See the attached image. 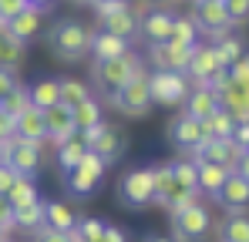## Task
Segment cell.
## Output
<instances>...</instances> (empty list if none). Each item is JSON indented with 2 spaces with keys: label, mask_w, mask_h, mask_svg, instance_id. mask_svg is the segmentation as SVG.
Returning <instances> with one entry per match:
<instances>
[{
  "label": "cell",
  "mask_w": 249,
  "mask_h": 242,
  "mask_svg": "<svg viewBox=\"0 0 249 242\" xmlns=\"http://www.w3.org/2000/svg\"><path fill=\"white\" fill-rule=\"evenodd\" d=\"M189 57H192V47H168L165 40L162 44H148V61L155 64V71H178V74H185Z\"/></svg>",
  "instance_id": "obj_14"
},
{
  "label": "cell",
  "mask_w": 249,
  "mask_h": 242,
  "mask_svg": "<svg viewBox=\"0 0 249 242\" xmlns=\"http://www.w3.org/2000/svg\"><path fill=\"white\" fill-rule=\"evenodd\" d=\"M27 98H31V108L47 111L57 104V78H41L34 84H27Z\"/></svg>",
  "instance_id": "obj_30"
},
{
  "label": "cell",
  "mask_w": 249,
  "mask_h": 242,
  "mask_svg": "<svg viewBox=\"0 0 249 242\" xmlns=\"http://www.w3.org/2000/svg\"><path fill=\"white\" fill-rule=\"evenodd\" d=\"M168 47H196L199 44V27L192 17H172V27L165 34Z\"/></svg>",
  "instance_id": "obj_27"
},
{
  "label": "cell",
  "mask_w": 249,
  "mask_h": 242,
  "mask_svg": "<svg viewBox=\"0 0 249 242\" xmlns=\"http://www.w3.org/2000/svg\"><path fill=\"white\" fill-rule=\"evenodd\" d=\"M168 138L178 145V148H185V152H192V148H199L202 141H206V131H202V121L192 118V115H175L172 124H168Z\"/></svg>",
  "instance_id": "obj_13"
},
{
  "label": "cell",
  "mask_w": 249,
  "mask_h": 242,
  "mask_svg": "<svg viewBox=\"0 0 249 242\" xmlns=\"http://www.w3.org/2000/svg\"><path fill=\"white\" fill-rule=\"evenodd\" d=\"M0 229L3 232H14V208H10V202L0 195Z\"/></svg>",
  "instance_id": "obj_44"
},
{
  "label": "cell",
  "mask_w": 249,
  "mask_h": 242,
  "mask_svg": "<svg viewBox=\"0 0 249 242\" xmlns=\"http://www.w3.org/2000/svg\"><path fill=\"white\" fill-rule=\"evenodd\" d=\"M14 84H20V81H17V71H10V68H0V98H3V94H7Z\"/></svg>",
  "instance_id": "obj_46"
},
{
  "label": "cell",
  "mask_w": 249,
  "mask_h": 242,
  "mask_svg": "<svg viewBox=\"0 0 249 242\" xmlns=\"http://www.w3.org/2000/svg\"><path fill=\"white\" fill-rule=\"evenodd\" d=\"M47 44L61 61H81L91 44V27L81 20H57L47 34Z\"/></svg>",
  "instance_id": "obj_2"
},
{
  "label": "cell",
  "mask_w": 249,
  "mask_h": 242,
  "mask_svg": "<svg viewBox=\"0 0 249 242\" xmlns=\"http://www.w3.org/2000/svg\"><path fill=\"white\" fill-rule=\"evenodd\" d=\"M222 10H226L229 24H243L249 17V0H222Z\"/></svg>",
  "instance_id": "obj_40"
},
{
  "label": "cell",
  "mask_w": 249,
  "mask_h": 242,
  "mask_svg": "<svg viewBox=\"0 0 249 242\" xmlns=\"http://www.w3.org/2000/svg\"><path fill=\"white\" fill-rule=\"evenodd\" d=\"M128 40L115 37V34H105V31H91V44H88V54L94 61H111V57H122L128 54Z\"/></svg>",
  "instance_id": "obj_20"
},
{
  "label": "cell",
  "mask_w": 249,
  "mask_h": 242,
  "mask_svg": "<svg viewBox=\"0 0 249 242\" xmlns=\"http://www.w3.org/2000/svg\"><path fill=\"white\" fill-rule=\"evenodd\" d=\"M27 3H34V7H41V10H47V3H51V0H27Z\"/></svg>",
  "instance_id": "obj_51"
},
{
  "label": "cell",
  "mask_w": 249,
  "mask_h": 242,
  "mask_svg": "<svg viewBox=\"0 0 249 242\" xmlns=\"http://www.w3.org/2000/svg\"><path fill=\"white\" fill-rule=\"evenodd\" d=\"M185 115H192V118L206 121L215 108H219V98H215V91L212 87H206V84H192L189 87V94H185Z\"/></svg>",
  "instance_id": "obj_23"
},
{
  "label": "cell",
  "mask_w": 249,
  "mask_h": 242,
  "mask_svg": "<svg viewBox=\"0 0 249 242\" xmlns=\"http://www.w3.org/2000/svg\"><path fill=\"white\" fill-rule=\"evenodd\" d=\"M3 199L10 202V208H17V205H27V202L41 199L34 175H17V178H14V185L7 189V195H3Z\"/></svg>",
  "instance_id": "obj_31"
},
{
  "label": "cell",
  "mask_w": 249,
  "mask_h": 242,
  "mask_svg": "<svg viewBox=\"0 0 249 242\" xmlns=\"http://www.w3.org/2000/svg\"><path fill=\"white\" fill-rule=\"evenodd\" d=\"M192 20H196L199 31L215 34V37H222L229 31V17L222 10V0H196V17Z\"/></svg>",
  "instance_id": "obj_15"
},
{
  "label": "cell",
  "mask_w": 249,
  "mask_h": 242,
  "mask_svg": "<svg viewBox=\"0 0 249 242\" xmlns=\"http://www.w3.org/2000/svg\"><path fill=\"white\" fill-rule=\"evenodd\" d=\"M14 178H17V175H14V168L0 161V195H7V189L14 185Z\"/></svg>",
  "instance_id": "obj_48"
},
{
  "label": "cell",
  "mask_w": 249,
  "mask_h": 242,
  "mask_svg": "<svg viewBox=\"0 0 249 242\" xmlns=\"http://www.w3.org/2000/svg\"><path fill=\"white\" fill-rule=\"evenodd\" d=\"M219 68H222V64H219L212 44H196V47H192V57H189V68H185V78H192L196 84H206Z\"/></svg>",
  "instance_id": "obj_16"
},
{
  "label": "cell",
  "mask_w": 249,
  "mask_h": 242,
  "mask_svg": "<svg viewBox=\"0 0 249 242\" xmlns=\"http://www.w3.org/2000/svg\"><path fill=\"white\" fill-rule=\"evenodd\" d=\"M98 20H101V31H105V34H115V37H122V40H131L138 34V14H135L128 3L111 7V10L101 14Z\"/></svg>",
  "instance_id": "obj_12"
},
{
  "label": "cell",
  "mask_w": 249,
  "mask_h": 242,
  "mask_svg": "<svg viewBox=\"0 0 249 242\" xmlns=\"http://www.w3.org/2000/svg\"><path fill=\"white\" fill-rule=\"evenodd\" d=\"M78 135L84 138L88 152H94V155L105 161V165L118 161V158L124 155V148H128V135H124L122 128L108 124V121H98L94 128H88V131H78Z\"/></svg>",
  "instance_id": "obj_3"
},
{
  "label": "cell",
  "mask_w": 249,
  "mask_h": 242,
  "mask_svg": "<svg viewBox=\"0 0 249 242\" xmlns=\"http://www.w3.org/2000/svg\"><path fill=\"white\" fill-rule=\"evenodd\" d=\"M135 74H142V61H138V54H122V57H111V61H94V68H91V84L105 94V98H111L122 84L135 78Z\"/></svg>",
  "instance_id": "obj_1"
},
{
  "label": "cell",
  "mask_w": 249,
  "mask_h": 242,
  "mask_svg": "<svg viewBox=\"0 0 249 242\" xmlns=\"http://www.w3.org/2000/svg\"><path fill=\"white\" fill-rule=\"evenodd\" d=\"M172 17H175V14H168V10H162V7H152V10L138 20L145 40H148V44H162L165 34H168V27H172Z\"/></svg>",
  "instance_id": "obj_26"
},
{
  "label": "cell",
  "mask_w": 249,
  "mask_h": 242,
  "mask_svg": "<svg viewBox=\"0 0 249 242\" xmlns=\"http://www.w3.org/2000/svg\"><path fill=\"white\" fill-rule=\"evenodd\" d=\"M71 121H74V131H88V128H94L98 121H105V115H101V104H98L94 98L81 101L78 108H71Z\"/></svg>",
  "instance_id": "obj_34"
},
{
  "label": "cell",
  "mask_w": 249,
  "mask_h": 242,
  "mask_svg": "<svg viewBox=\"0 0 249 242\" xmlns=\"http://www.w3.org/2000/svg\"><path fill=\"white\" fill-rule=\"evenodd\" d=\"M54 148H57V165H61V172L74 168V165L88 155V145H84L81 135H71V138H64V141H61V145H54Z\"/></svg>",
  "instance_id": "obj_32"
},
{
  "label": "cell",
  "mask_w": 249,
  "mask_h": 242,
  "mask_svg": "<svg viewBox=\"0 0 249 242\" xmlns=\"http://www.w3.org/2000/svg\"><path fill=\"white\" fill-rule=\"evenodd\" d=\"M78 225V215L71 212V205H64L61 199L44 202V225L41 229H51V232H71Z\"/></svg>",
  "instance_id": "obj_22"
},
{
  "label": "cell",
  "mask_w": 249,
  "mask_h": 242,
  "mask_svg": "<svg viewBox=\"0 0 249 242\" xmlns=\"http://www.w3.org/2000/svg\"><path fill=\"white\" fill-rule=\"evenodd\" d=\"M118 202L124 208H148L152 205V168H128L118 182Z\"/></svg>",
  "instance_id": "obj_8"
},
{
  "label": "cell",
  "mask_w": 249,
  "mask_h": 242,
  "mask_svg": "<svg viewBox=\"0 0 249 242\" xmlns=\"http://www.w3.org/2000/svg\"><path fill=\"white\" fill-rule=\"evenodd\" d=\"M14 138V118L0 115V141H10Z\"/></svg>",
  "instance_id": "obj_49"
},
{
  "label": "cell",
  "mask_w": 249,
  "mask_h": 242,
  "mask_svg": "<svg viewBox=\"0 0 249 242\" xmlns=\"http://www.w3.org/2000/svg\"><path fill=\"white\" fill-rule=\"evenodd\" d=\"M91 98V91H88V81L81 78H57V104L61 108H78L81 101Z\"/></svg>",
  "instance_id": "obj_28"
},
{
  "label": "cell",
  "mask_w": 249,
  "mask_h": 242,
  "mask_svg": "<svg viewBox=\"0 0 249 242\" xmlns=\"http://www.w3.org/2000/svg\"><path fill=\"white\" fill-rule=\"evenodd\" d=\"M118 3H124V0H91V7H94V14L101 17V14H108L111 7H118Z\"/></svg>",
  "instance_id": "obj_50"
},
{
  "label": "cell",
  "mask_w": 249,
  "mask_h": 242,
  "mask_svg": "<svg viewBox=\"0 0 249 242\" xmlns=\"http://www.w3.org/2000/svg\"><path fill=\"white\" fill-rule=\"evenodd\" d=\"M101 229H105L101 219H78V225H74V232H78L84 242H94L98 236H101Z\"/></svg>",
  "instance_id": "obj_41"
},
{
  "label": "cell",
  "mask_w": 249,
  "mask_h": 242,
  "mask_svg": "<svg viewBox=\"0 0 249 242\" xmlns=\"http://www.w3.org/2000/svg\"><path fill=\"white\" fill-rule=\"evenodd\" d=\"M27 108H31L27 84H14V87L0 98V115H7V118H17V115H24Z\"/></svg>",
  "instance_id": "obj_33"
},
{
  "label": "cell",
  "mask_w": 249,
  "mask_h": 242,
  "mask_svg": "<svg viewBox=\"0 0 249 242\" xmlns=\"http://www.w3.org/2000/svg\"><path fill=\"white\" fill-rule=\"evenodd\" d=\"M215 199L222 202V208H226L229 215H243V212H246V202H249V178L229 172L226 182H222V189L215 192Z\"/></svg>",
  "instance_id": "obj_11"
},
{
  "label": "cell",
  "mask_w": 249,
  "mask_h": 242,
  "mask_svg": "<svg viewBox=\"0 0 249 242\" xmlns=\"http://www.w3.org/2000/svg\"><path fill=\"white\" fill-rule=\"evenodd\" d=\"M229 81L249 87V61H246V54H243V57H236V61L229 64Z\"/></svg>",
  "instance_id": "obj_42"
},
{
  "label": "cell",
  "mask_w": 249,
  "mask_h": 242,
  "mask_svg": "<svg viewBox=\"0 0 249 242\" xmlns=\"http://www.w3.org/2000/svg\"><path fill=\"white\" fill-rule=\"evenodd\" d=\"M0 242H10V236H0Z\"/></svg>",
  "instance_id": "obj_54"
},
{
  "label": "cell",
  "mask_w": 249,
  "mask_h": 242,
  "mask_svg": "<svg viewBox=\"0 0 249 242\" xmlns=\"http://www.w3.org/2000/svg\"><path fill=\"white\" fill-rule=\"evenodd\" d=\"M24 7H27V0H0V20H3V24L14 20Z\"/></svg>",
  "instance_id": "obj_43"
},
{
  "label": "cell",
  "mask_w": 249,
  "mask_h": 242,
  "mask_svg": "<svg viewBox=\"0 0 249 242\" xmlns=\"http://www.w3.org/2000/svg\"><path fill=\"white\" fill-rule=\"evenodd\" d=\"M7 158V141H0V161Z\"/></svg>",
  "instance_id": "obj_52"
},
{
  "label": "cell",
  "mask_w": 249,
  "mask_h": 242,
  "mask_svg": "<svg viewBox=\"0 0 249 242\" xmlns=\"http://www.w3.org/2000/svg\"><path fill=\"white\" fill-rule=\"evenodd\" d=\"M212 51H215V57H219V64L222 68H229L236 57H243V40L232 37V34H222V37L212 44Z\"/></svg>",
  "instance_id": "obj_36"
},
{
  "label": "cell",
  "mask_w": 249,
  "mask_h": 242,
  "mask_svg": "<svg viewBox=\"0 0 249 242\" xmlns=\"http://www.w3.org/2000/svg\"><path fill=\"white\" fill-rule=\"evenodd\" d=\"M74 3H91V0H74Z\"/></svg>",
  "instance_id": "obj_55"
},
{
  "label": "cell",
  "mask_w": 249,
  "mask_h": 242,
  "mask_svg": "<svg viewBox=\"0 0 249 242\" xmlns=\"http://www.w3.org/2000/svg\"><path fill=\"white\" fill-rule=\"evenodd\" d=\"M71 135H78V131H74V121H71V111H68V108L54 104V108L44 111V138H47V141L61 145V141L71 138Z\"/></svg>",
  "instance_id": "obj_18"
},
{
  "label": "cell",
  "mask_w": 249,
  "mask_h": 242,
  "mask_svg": "<svg viewBox=\"0 0 249 242\" xmlns=\"http://www.w3.org/2000/svg\"><path fill=\"white\" fill-rule=\"evenodd\" d=\"M226 175H229V168H226V165L199 161V165H196V192H199V195H212V199H215V192L222 189Z\"/></svg>",
  "instance_id": "obj_24"
},
{
  "label": "cell",
  "mask_w": 249,
  "mask_h": 242,
  "mask_svg": "<svg viewBox=\"0 0 249 242\" xmlns=\"http://www.w3.org/2000/svg\"><path fill=\"white\" fill-rule=\"evenodd\" d=\"M3 165H10L14 175H37V168H41V148L31 145V141L10 138L7 141V158H3Z\"/></svg>",
  "instance_id": "obj_10"
},
{
  "label": "cell",
  "mask_w": 249,
  "mask_h": 242,
  "mask_svg": "<svg viewBox=\"0 0 249 242\" xmlns=\"http://www.w3.org/2000/svg\"><path fill=\"white\" fill-rule=\"evenodd\" d=\"M219 108L226 111V115H232V121L239 124V121H249V87H243V84H226L219 94Z\"/></svg>",
  "instance_id": "obj_17"
},
{
  "label": "cell",
  "mask_w": 249,
  "mask_h": 242,
  "mask_svg": "<svg viewBox=\"0 0 249 242\" xmlns=\"http://www.w3.org/2000/svg\"><path fill=\"white\" fill-rule=\"evenodd\" d=\"M14 138H20V141H31V145H37L41 148L44 141V111L37 108H27L24 115H17L14 118Z\"/></svg>",
  "instance_id": "obj_19"
},
{
  "label": "cell",
  "mask_w": 249,
  "mask_h": 242,
  "mask_svg": "<svg viewBox=\"0 0 249 242\" xmlns=\"http://www.w3.org/2000/svg\"><path fill=\"white\" fill-rule=\"evenodd\" d=\"M105 172H108V165L98 158L94 152H88L74 168H68V172H64V189H68L71 195H78V199H88V195L101 185Z\"/></svg>",
  "instance_id": "obj_5"
},
{
  "label": "cell",
  "mask_w": 249,
  "mask_h": 242,
  "mask_svg": "<svg viewBox=\"0 0 249 242\" xmlns=\"http://www.w3.org/2000/svg\"><path fill=\"white\" fill-rule=\"evenodd\" d=\"M189 155H192L196 165H199V161H212V165H226V168L232 172L236 161L246 158V148L236 145L232 138H206V141H202L199 148H192Z\"/></svg>",
  "instance_id": "obj_9"
},
{
  "label": "cell",
  "mask_w": 249,
  "mask_h": 242,
  "mask_svg": "<svg viewBox=\"0 0 249 242\" xmlns=\"http://www.w3.org/2000/svg\"><path fill=\"white\" fill-rule=\"evenodd\" d=\"M172 178L178 189L196 192V161H172Z\"/></svg>",
  "instance_id": "obj_39"
},
{
  "label": "cell",
  "mask_w": 249,
  "mask_h": 242,
  "mask_svg": "<svg viewBox=\"0 0 249 242\" xmlns=\"http://www.w3.org/2000/svg\"><path fill=\"white\" fill-rule=\"evenodd\" d=\"M24 57H27V44L17 40L10 31H7V24L0 20V68L17 71V68L24 64Z\"/></svg>",
  "instance_id": "obj_25"
},
{
  "label": "cell",
  "mask_w": 249,
  "mask_h": 242,
  "mask_svg": "<svg viewBox=\"0 0 249 242\" xmlns=\"http://www.w3.org/2000/svg\"><path fill=\"white\" fill-rule=\"evenodd\" d=\"M189 78L185 74H178V71H155V74H148V98H152V104H182L185 101V94H189Z\"/></svg>",
  "instance_id": "obj_7"
},
{
  "label": "cell",
  "mask_w": 249,
  "mask_h": 242,
  "mask_svg": "<svg viewBox=\"0 0 249 242\" xmlns=\"http://www.w3.org/2000/svg\"><path fill=\"white\" fill-rule=\"evenodd\" d=\"M219 242H249V222L246 215H229L219 229Z\"/></svg>",
  "instance_id": "obj_37"
},
{
  "label": "cell",
  "mask_w": 249,
  "mask_h": 242,
  "mask_svg": "<svg viewBox=\"0 0 249 242\" xmlns=\"http://www.w3.org/2000/svg\"><path fill=\"white\" fill-rule=\"evenodd\" d=\"M122 115H128V118H145L148 111H152V98H148V74L142 71V74H135V78L128 81V84H122L111 98H108Z\"/></svg>",
  "instance_id": "obj_6"
},
{
  "label": "cell",
  "mask_w": 249,
  "mask_h": 242,
  "mask_svg": "<svg viewBox=\"0 0 249 242\" xmlns=\"http://www.w3.org/2000/svg\"><path fill=\"white\" fill-rule=\"evenodd\" d=\"M212 229V215L202 202L172 212V242H202Z\"/></svg>",
  "instance_id": "obj_4"
},
{
  "label": "cell",
  "mask_w": 249,
  "mask_h": 242,
  "mask_svg": "<svg viewBox=\"0 0 249 242\" xmlns=\"http://www.w3.org/2000/svg\"><path fill=\"white\" fill-rule=\"evenodd\" d=\"M41 17H44L41 7L27 3V7H24V10L14 17V20H7V31H10L17 40H24V44H27V40L37 37V31H41Z\"/></svg>",
  "instance_id": "obj_21"
},
{
  "label": "cell",
  "mask_w": 249,
  "mask_h": 242,
  "mask_svg": "<svg viewBox=\"0 0 249 242\" xmlns=\"http://www.w3.org/2000/svg\"><path fill=\"white\" fill-rule=\"evenodd\" d=\"M34 242H68V232H51V229H37Z\"/></svg>",
  "instance_id": "obj_47"
},
{
  "label": "cell",
  "mask_w": 249,
  "mask_h": 242,
  "mask_svg": "<svg viewBox=\"0 0 249 242\" xmlns=\"http://www.w3.org/2000/svg\"><path fill=\"white\" fill-rule=\"evenodd\" d=\"M44 225V199H34L27 205H17L14 208V229H24V232H37Z\"/></svg>",
  "instance_id": "obj_29"
},
{
  "label": "cell",
  "mask_w": 249,
  "mask_h": 242,
  "mask_svg": "<svg viewBox=\"0 0 249 242\" xmlns=\"http://www.w3.org/2000/svg\"><path fill=\"white\" fill-rule=\"evenodd\" d=\"M196 202H199V192H189V189H178V185H172V192L165 195L162 208H165L168 215H172V212H178V208H189V205H196Z\"/></svg>",
  "instance_id": "obj_38"
},
{
  "label": "cell",
  "mask_w": 249,
  "mask_h": 242,
  "mask_svg": "<svg viewBox=\"0 0 249 242\" xmlns=\"http://www.w3.org/2000/svg\"><path fill=\"white\" fill-rule=\"evenodd\" d=\"M94 242H128V236H124L118 225H105V229H101V236H98Z\"/></svg>",
  "instance_id": "obj_45"
},
{
  "label": "cell",
  "mask_w": 249,
  "mask_h": 242,
  "mask_svg": "<svg viewBox=\"0 0 249 242\" xmlns=\"http://www.w3.org/2000/svg\"><path fill=\"white\" fill-rule=\"evenodd\" d=\"M232 115H226L222 108H215L206 121H202V131H206V138H229L232 135Z\"/></svg>",
  "instance_id": "obj_35"
},
{
  "label": "cell",
  "mask_w": 249,
  "mask_h": 242,
  "mask_svg": "<svg viewBox=\"0 0 249 242\" xmlns=\"http://www.w3.org/2000/svg\"><path fill=\"white\" fill-rule=\"evenodd\" d=\"M148 242H172V239H165V236H155V239H148Z\"/></svg>",
  "instance_id": "obj_53"
}]
</instances>
